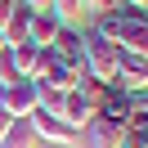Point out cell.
Masks as SVG:
<instances>
[{"instance_id": "cell-1", "label": "cell", "mask_w": 148, "mask_h": 148, "mask_svg": "<svg viewBox=\"0 0 148 148\" xmlns=\"http://www.w3.org/2000/svg\"><path fill=\"white\" fill-rule=\"evenodd\" d=\"M81 58H85V72L94 76V81H117V63H121V49L112 45L108 36H99V32H81Z\"/></svg>"}, {"instance_id": "cell-2", "label": "cell", "mask_w": 148, "mask_h": 148, "mask_svg": "<svg viewBox=\"0 0 148 148\" xmlns=\"http://www.w3.org/2000/svg\"><path fill=\"white\" fill-rule=\"evenodd\" d=\"M27 121H32V130H36L40 144H58V148H67V144H76V135H81L76 126H67L63 117H49V112H32Z\"/></svg>"}, {"instance_id": "cell-3", "label": "cell", "mask_w": 148, "mask_h": 148, "mask_svg": "<svg viewBox=\"0 0 148 148\" xmlns=\"http://www.w3.org/2000/svg\"><path fill=\"white\" fill-rule=\"evenodd\" d=\"M36 94H40V85L36 81H9V85H0V103L14 112V117H32L36 112Z\"/></svg>"}, {"instance_id": "cell-4", "label": "cell", "mask_w": 148, "mask_h": 148, "mask_svg": "<svg viewBox=\"0 0 148 148\" xmlns=\"http://www.w3.org/2000/svg\"><path fill=\"white\" fill-rule=\"evenodd\" d=\"M117 90H126V94H135V90H148V58H139V54H121V63H117Z\"/></svg>"}, {"instance_id": "cell-5", "label": "cell", "mask_w": 148, "mask_h": 148, "mask_svg": "<svg viewBox=\"0 0 148 148\" xmlns=\"http://www.w3.org/2000/svg\"><path fill=\"white\" fill-rule=\"evenodd\" d=\"M58 117H63L67 126L81 130V126H90V121L99 117V108H94V99H90L85 90H67V94H63V112H58Z\"/></svg>"}, {"instance_id": "cell-6", "label": "cell", "mask_w": 148, "mask_h": 148, "mask_svg": "<svg viewBox=\"0 0 148 148\" xmlns=\"http://www.w3.org/2000/svg\"><path fill=\"white\" fill-rule=\"evenodd\" d=\"M85 139H90V148H126V126L112 117H94L85 126Z\"/></svg>"}, {"instance_id": "cell-7", "label": "cell", "mask_w": 148, "mask_h": 148, "mask_svg": "<svg viewBox=\"0 0 148 148\" xmlns=\"http://www.w3.org/2000/svg\"><path fill=\"white\" fill-rule=\"evenodd\" d=\"M49 54H54L58 63H67V67H85V58H81V32L63 23L58 36H54V45H49Z\"/></svg>"}, {"instance_id": "cell-8", "label": "cell", "mask_w": 148, "mask_h": 148, "mask_svg": "<svg viewBox=\"0 0 148 148\" xmlns=\"http://www.w3.org/2000/svg\"><path fill=\"white\" fill-rule=\"evenodd\" d=\"M58 27H63V18H58L54 9H40V14H32L27 45H40V49H49V45H54V36H58Z\"/></svg>"}, {"instance_id": "cell-9", "label": "cell", "mask_w": 148, "mask_h": 148, "mask_svg": "<svg viewBox=\"0 0 148 148\" xmlns=\"http://www.w3.org/2000/svg\"><path fill=\"white\" fill-rule=\"evenodd\" d=\"M0 32H5V45H27V32H32V9L14 0V9H9V23H5Z\"/></svg>"}, {"instance_id": "cell-10", "label": "cell", "mask_w": 148, "mask_h": 148, "mask_svg": "<svg viewBox=\"0 0 148 148\" xmlns=\"http://www.w3.org/2000/svg\"><path fill=\"white\" fill-rule=\"evenodd\" d=\"M40 54H45L40 45H9V58H14V72H18L23 81H32V76H36V67H40Z\"/></svg>"}, {"instance_id": "cell-11", "label": "cell", "mask_w": 148, "mask_h": 148, "mask_svg": "<svg viewBox=\"0 0 148 148\" xmlns=\"http://www.w3.org/2000/svg\"><path fill=\"white\" fill-rule=\"evenodd\" d=\"M49 9H54L58 18H72V14L85 9V0H49Z\"/></svg>"}, {"instance_id": "cell-12", "label": "cell", "mask_w": 148, "mask_h": 148, "mask_svg": "<svg viewBox=\"0 0 148 148\" xmlns=\"http://www.w3.org/2000/svg\"><path fill=\"white\" fill-rule=\"evenodd\" d=\"M9 81H18V72H14V58H9V45L0 49V85H9Z\"/></svg>"}, {"instance_id": "cell-13", "label": "cell", "mask_w": 148, "mask_h": 148, "mask_svg": "<svg viewBox=\"0 0 148 148\" xmlns=\"http://www.w3.org/2000/svg\"><path fill=\"white\" fill-rule=\"evenodd\" d=\"M126 148H148V126H135V130H126Z\"/></svg>"}, {"instance_id": "cell-14", "label": "cell", "mask_w": 148, "mask_h": 148, "mask_svg": "<svg viewBox=\"0 0 148 148\" xmlns=\"http://www.w3.org/2000/svg\"><path fill=\"white\" fill-rule=\"evenodd\" d=\"M85 9L90 14H112V9H121V0H85Z\"/></svg>"}, {"instance_id": "cell-15", "label": "cell", "mask_w": 148, "mask_h": 148, "mask_svg": "<svg viewBox=\"0 0 148 148\" xmlns=\"http://www.w3.org/2000/svg\"><path fill=\"white\" fill-rule=\"evenodd\" d=\"M14 121H18V117H14V112H9V108H5V103H0V135H5V130H9V126H14Z\"/></svg>"}, {"instance_id": "cell-16", "label": "cell", "mask_w": 148, "mask_h": 148, "mask_svg": "<svg viewBox=\"0 0 148 148\" xmlns=\"http://www.w3.org/2000/svg\"><path fill=\"white\" fill-rule=\"evenodd\" d=\"M18 5H27L32 14H40V9H49V0H18Z\"/></svg>"}, {"instance_id": "cell-17", "label": "cell", "mask_w": 148, "mask_h": 148, "mask_svg": "<svg viewBox=\"0 0 148 148\" xmlns=\"http://www.w3.org/2000/svg\"><path fill=\"white\" fill-rule=\"evenodd\" d=\"M126 9H148V0H121Z\"/></svg>"}, {"instance_id": "cell-18", "label": "cell", "mask_w": 148, "mask_h": 148, "mask_svg": "<svg viewBox=\"0 0 148 148\" xmlns=\"http://www.w3.org/2000/svg\"><path fill=\"white\" fill-rule=\"evenodd\" d=\"M0 49H5V32H0Z\"/></svg>"}]
</instances>
